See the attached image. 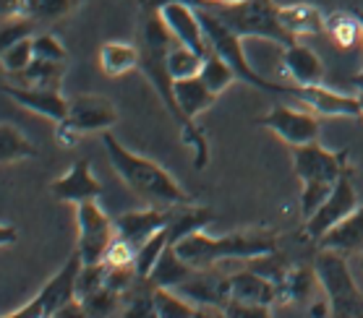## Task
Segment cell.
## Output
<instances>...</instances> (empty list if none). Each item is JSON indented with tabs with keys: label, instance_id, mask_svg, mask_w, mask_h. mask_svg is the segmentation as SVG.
I'll list each match as a JSON object with an SVG mask.
<instances>
[{
	"label": "cell",
	"instance_id": "obj_4",
	"mask_svg": "<svg viewBox=\"0 0 363 318\" xmlns=\"http://www.w3.org/2000/svg\"><path fill=\"white\" fill-rule=\"evenodd\" d=\"M314 269L319 277V287L324 290V297L332 305V316L363 318V293L361 287L355 285L345 253L319 248Z\"/></svg>",
	"mask_w": 363,
	"mask_h": 318
},
{
	"label": "cell",
	"instance_id": "obj_8",
	"mask_svg": "<svg viewBox=\"0 0 363 318\" xmlns=\"http://www.w3.org/2000/svg\"><path fill=\"white\" fill-rule=\"evenodd\" d=\"M76 225H79V243L76 253L82 256L84 263L105 261L108 248L118 237L116 220H110L105 209L99 206L97 198L76 204Z\"/></svg>",
	"mask_w": 363,
	"mask_h": 318
},
{
	"label": "cell",
	"instance_id": "obj_22",
	"mask_svg": "<svg viewBox=\"0 0 363 318\" xmlns=\"http://www.w3.org/2000/svg\"><path fill=\"white\" fill-rule=\"evenodd\" d=\"M316 248H327V251L340 253H355L363 248V206L350 212L345 220H340L327 235L316 243Z\"/></svg>",
	"mask_w": 363,
	"mask_h": 318
},
{
	"label": "cell",
	"instance_id": "obj_21",
	"mask_svg": "<svg viewBox=\"0 0 363 318\" xmlns=\"http://www.w3.org/2000/svg\"><path fill=\"white\" fill-rule=\"evenodd\" d=\"M217 94L204 81L201 76H191V79H178L175 81V102L183 115V123L196 120L199 115L215 105Z\"/></svg>",
	"mask_w": 363,
	"mask_h": 318
},
{
	"label": "cell",
	"instance_id": "obj_45",
	"mask_svg": "<svg viewBox=\"0 0 363 318\" xmlns=\"http://www.w3.org/2000/svg\"><path fill=\"white\" fill-rule=\"evenodd\" d=\"M206 3H209V8H212V6H217V3H223V0H206Z\"/></svg>",
	"mask_w": 363,
	"mask_h": 318
},
{
	"label": "cell",
	"instance_id": "obj_33",
	"mask_svg": "<svg viewBox=\"0 0 363 318\" xmlns=\"http://www.w3.org/2000/svg\"><path fill=\"white\" fill-rule=\"evenodd\" d=\"M34 57H37L34 55V37H26V40H18L13 45H9V47H3L0 60H3V71L6 74L16 76L32 66Z\"/></svg>",
	"mask_w": 363,
	"mask_h": 318
},
{
	"label": "cell",
	"instance_id": "obj_38",
	"mask_svg": "<svg viewBox=\"0 0 363 318\" xmlns=\"http://www.w3.org/2000/svg\"><path fill=\"white\" fill-rule=\"evenodd\" d=\"M105 279H108V263H82V271H79V282H76V295L79 297H86V295L97 293L99 287H105Z\"/></svg>",
	"mask_w": 363,
	"mask_h": 318
},
{
	"label": "cell",
	"instance_id": "obj_37",
	"mask_svg": "<svg viewBox=\"0 0 363 318\" xmlns=\"http://www.w3.org/2000/svg\"><path fill=\"white\" fill-rule=\"evenodd\" d=\"M335 183H319V180H306L303 191H301V212H303V220H308L311 214L319 209V206L330 198Z\"/></svg>",
	"mask_w": 363,
	"mask_h": 318
},
{
	"label": "cell",
	"instance_id": "obj_18",
	"mask_svg": "<svg viewBox=\"0 0 363 318\" xmlns=\"http://www.w3.org/2000/svg\"><path fill=\"white\" fill-rule=\"evenodd\" d=\"M230 300L256 302V305L274 308V302H280V290L272 279H267L264 274H259L248 266V269L230 274Z\"/></svg>",
	"mask_w": 363,
	"mask_h": 318
},
{
	"label": "cell",
	"instance_id": "obj_41",
	"mask_svg": "<svg viewBox=\"0 0 363 318\" xmlns=\"http://www.w3.org/2000/svg\"><path fill=\"white\" fill-rule=\"evenodd\" d=\"M133 261H136V248L128 240H123V237H116L113 245L108 248L105 263H110V266H123V263H133Z\"/></svg>",
	"mask_w": 363,
	"mask_h": 318
},
{
	"label": "cell",
	"instance_id": "obj_13",
	"mask_svg": "<svg viewBox=\"0 0 363 318\" xmlns=\"http://www.w3.org/2000/svg\"><path fill=\"white\" fill-rule=\"evenodd\" d=\"M293 97L306 105L316 115H330V118H363L361 110V94H345V91H335L324 84L314 86H296Z\"/></svg>",
	"mask_w": 363,
	"mask_h": 318
},
{
	"label": "cell",
	"instance_id": "obj_47",
	"mask_svg": "<svg viewBox=\"0 0 363 318\" xmlns=\"http://www.w3.org/2000/svg\"><path fill=\"white\" fill-rule=\"evenodd\" d=\"M358 94H361V91H358ZM361 110H363V94H361Z\"/></svg>",
	"mask_w": 363,
	"mask_h": 318
},
{
	"label": "cell",
	"instance_id": "obj_29",
	"mask_svg": "<svg viewBox=\"0 0 363 318\" xmlns=\"http://www.w3.org/2000/svg\"><path fill=\"white\" fill-rule=\"evenodd\" d=\"M199 308L191 300H186L178 290L170 287H155V316L157 318H186L196 316Z\"/></svg>",
	"mask_w": 363,
	"mask_h": 318
},
{
	"label": "cell",
	"instance_id": "obj_39",
	"mask_svg": "<svg viewBox=\"0 0 363 318\" xmlns=\"http://www.w3.org/2000/svg\"><path fill=\"white\" fill-rule=\"evenodd\" d=\"M34 55L45 57V60H58V63H66V47H63V42L50 32L34 34Z\"/></svg>",
	"mask_w": 363,
	"mask_h": 318
},
{
	"label": "cell",
	"instance_id": "obj_1",
	"mask_svg": "<svg viewBox=\"0 0 363 318\" xmlns=\"http://www.w3.org/2000/svg\"><path fill=\"white\" fill-rule=\"evenodd\" d=\"M102 144L108 152V159L118 178L131 188L136 196H141L147 204L155 206H181L191 204V196L181 188V183L157 162H152L147 157L136 154L110 131H102Z\"/></svg>",
	"mask_w": 363,
	"mask_h": 318
},
{
	"label": "cell",
	"instance_id": "obj_26",
	"mask_svg": "<svg viewBox=\"0 0 363 318\" xmlns=\"http://www.w3.org/2000/svg\"><path fill=\"white\" fill-rule=\"evenodd\" d=\"M63 76H66V63H58V60H45V57H34V63L26 71L16 74L18 84L24 86H45V89H60L63 84Z\"/></svg>",
	"mask_w": 363,
	"mask_h": 318
},
{
	"label": "cell",
	"instance_id": "obj_27",
	"mask_svg": "<svg viewBox=\"0 0 363 318\" xmlns=\"http://www.w3.org/2000/svg\"><path fill=\"white\" fill-rule=\"evenodd\" d=\"M316 282L319 277H316L314 263L311 266H290L280 287V302H306L314 295Z\"/></svg>",
	"mask_w": 363,
	"mask_h": 318
},
{
	"label": "cell",
	"instance_id": "obj_44",
	"mask_svg": "<svg viewBox=\"0 0 363 318\" xmlns=\"http://www.w3.org/2000/svg\"><path fill=\"white\" fill-rule=\"evenodd\" d=\"M353 86L363 94V68H361V71H358V74L353 76Z\"/></svg>",
	"mask_w": 363,
	"mask_h": 318
},
{
	"label": "cell",
	"instance_id": "obj_32",
	"mask_svg": "<svg viewBox=\"0 0 363 318\" xmlns=\"http://www.w3.org/2000/svg\"><path fill=\"white\" fill-rule=\"evenodd\" d=\"M37 157V149L16 125L3 123V164H13L21 159H32Z\"/></svg>",
	"mask_w": 363,
	"mask_h": 318
},
{
	"label": "cell",
	"instance_id": "obj_35",
	"mask_svg": "<svg viewBox=\"0 0 363 318\" xmlns=\"http://www.w3.org/2000/svg\"><path fill=\"white\" fill-rule=\"evenodd\" d=\"M79 0H26V13L24 16L34 18L37 24L42 21H55V18L68 16L76 8Z\"/></svg>",
	"mask_w": 363,
	"mask_h": 318
},
{
	"label": "cell",
	"instance_id": "obj_3",
	"mask_svg": "<svg viewBox=\"0 0 363 318\" xmlns=\"http://www.w3.org/2000/svg\"><path fill=\"white\" fill-rule=\"evenodd\" d=\"M175 251L194 266V269H209L225 261H248L256 256L277 251V243L267 235H248V232H233V235L212 237L204 229L191 232L175 243Z\"/></svg>",
	"mask_w": 363,
	"mask_h": 318
},
{
	"label": "cell",
	"instance_id": "obj_12",
	"mask_svg": "<svg viewBox=\"0 0 363 318\" xmlns=\"http://www.w3.org/2000/svg\"><path fill=\"white\" fill-rule=\"evenodd\" d=\"M118 120V110L108 97L102 94H76L71 97L68 105L66 120H60L63 125H68L71 131H76L79 136L94 131H110Z\"/></svg>",
	"mask_w": 363,
	"mask_h": 318
},
{
	"label": "cell",
	"instance_id": "obj_10",
	"mask_svg": "<svg viewBox=\"0 0 363 318\" xmlns=\"http://www.w3.org/2000/svg\"><path fill=\"white\" fill-rule=\"evenodd\" d=\"M293 170L298 180H319V183H337L345 172H350V154L347 149L342 152H330L319 141L296 147L293 152Z\"/></svg>",
	"mask_w": 363,
	"mask_h": 318
},
{
	"label": "cell",
	"instance_id": "obj_40",
	"mask_svg": "<svg viewBox=\"0 0 363 318\" xmlns=\"http://www.w3.org/2000/svg\"><path fill=\"white\" fill-rule=\"evenodd\" d=\"M34 29H37V21L29 16H18V18L3 21V47H9V45H13V42H18V40L32 37Z\"/></svg>",
	"mask_w": 363,
	"mask_h": 318
},
{
	"label": "cell",
	"instance_id": "obj_36",
	"mask_svg": "<svg viewBox=\"0 0 363 318\" xmlns=\"http://www.w3.org/2000/svg\"><path fill=\"white\" fill-rule=\"evenodd\" d=\"M181 136H183V144L191 149L194 167L204 170L206 162H209V144H206L204 131H201L194 120H189V123H183V125H181Z\"/></svg>",
	"mask_w": 363,
	"mask_h": 318
},
{
	"label": "cell",
	"instance_id": "obj_9",
	"mask_svg": "<svg viewBox=\"0 0 363 318\" xmlns=\"http://www.w3.org/2000/svg\"><path fill=\"white\" fill-rule=\"evenodd\" d=\"M256 125L272 131L274 136H280L293 149L311 144V141H319V131H322L316 113H311L308 107L306 110H296V107L288 105H274L269 113L256 118Z\"/></svg>",
	"mask_w": 363,
	"mask_h": 318
},
{
	"label": "cell",
	"instance_id": "obj_25",
	"mask_svg": "<svg viewBox=\"0 0 363 318\" xmlns=\"http://www.w3.org/2000/svg\"><path fill=\"white\" fill-rule=\"evenodd\" d=\"M141 52L139 45L128 42H105L99 47V68L108 76H123L133 68H139Z\"/></svg>",
	"mask_w": 363,
	"mask_h": 318
},
{
	"label": "cell",
	"instance_id": "obj_31",
	"mask_svg": "<svg viewBox=\"0 0 363 318\" xmlns=\"http://www.w3.org/2000/svg\"><path fill=\"white\" fill-rule=\"evenodd\" d=\"M199 76H201V81L215 91V94H223V91L228 89L235 79H238V76H235V71L228 66V60H223L217 52H209V55L204 57V66H201Z\"/></svg>",
	"mask_w": 363,
	"mask_h": 318
},
{
	"label": "cell",
	"instance_id": "obj_28",
	"mask_svg": "<svg viewBox=\"0 0 363 318\" xmlns=\"http://www.w3.org/2000/svg\"><path fill=\"white\" fill-rule=\"evenodd\" d=\"M332 42L340 45L342 50L355 47L358 42H363V24L358 13H347V11H335L327 16V32Z\"/></svg>",
	"mask_w": 363,
	"mask_h": 318
},
{
	"label": "cell",
	"instance_id": "obj_2",
	"mask_svg": "<svg viewBox=\"0 0 363 318\" xmlns=\"http://www.w3.org/2000/svg\"><path fill=\"white\" fill-rule=\"evenodd\" d=\"M139 71L144 74L152 89L157 91V97L162 99V105L167 107V113L173 115V120L183 125V115L175 102V79L167 68V55L170 47L175 45V37L170 34L167 24L162 21L157 11H144L139 24Z\"/></svg>",
	"mask_w": 363,
	"mask_h": 318
},
{
	"label": "cell",
	"instance_id": "obj_16",
	"mask_svg": "<svg viewBox=\"0 0 363 318\" xmlns=\"http://www.w3.org/2000/svg\"><path fill=\"white\" fill-rule=\"evenodd\" d=\"M50 193L63 204H82V201L99 198L102 183L94 178L89 159H76L66 175H60L50 183Z\"/></svg>",
	"mask_w": 363,
	"mask_h": 318
},
{
	"label": "cell",
	"instance_id": "obj_5",
	"mask_svg": "<svg viewBox=\"0 0 363 318\" xmlns=\"http://www.w3.org/2000/svg\"><path fill=\"white\" fill-rule=\"evenodd\" d=\"M196 11H199L201 24H204L206 42H209L212 52H217L223 60H228V66L235 71L238 81L248 84V86H254V89L267 91V94H293V89H285L280 84H274V81H269V79H264V76L256 74V68L248 63L246 52H243V45H240L243 37H238V34L233 32L230 26L225 24L215 11L212 8H196Z\"/></svg>",
	"mask_w": 363,
	"mask_h": 318
},
{
	"label": "cell",
	"instance_id": "obj_20",
	"mask_svg": "<svg viewBox=\"0 0 363 318\" xmlns=\"http://www.w3.org/2000/svg\"><path fill=\"white\" fill-rule=\"evenodd\" d=\"M277 18L293 37H316L327 32V16L311 3H293L277 6Z\"/></svg>",
	"mask_w": 363,
	"mask_h": 318
},
{
	"label": "cell",
	"instance_id": "obj_14",
	"mask_svg": "<svg viewBox=\"0 0 363 318\" xmlns=\"http://www.w3.org/2000/svg\"><path fill=\"white\" fill-rule=\"evenodd\" d=\"M157 13L162 16V21L167 24L170 34L175 37V42H181L186 47L196 50L201 55H209L212 47L206 42L204 24L199 18V11L194 6H186V3H165L162 8H157Z\"/></svg>",
	"mask_w": 363,
	"mask_h": 318
},
{
	"label": "cell",
	"instance_id": "obj_34",
	"mask_svg": "<svg viewBox=\"0 0 363 318\" xmlns=\"http://www.w3.org/2000/svg\"><path fill=\"white\" fill-rule=\"evenodd\" d=\"M84 308H86V316H94V318H105V316H113L118 310H123V295L116 293V290H110L108 285L99 287L97 293L86 295L82 297Z\"/></svg>",
	"mask_w": 363,
	"mask_h": 318
},
{
	"label": "cell",
	"instance_id": "obj_30",
	"mask_svg": "<svg viewBox=\"0 0 363 318\" xmlns=\"http://www.w3.org/2000/svg\"><path fill=\"white\" fill-rule=\"evenodd\" d=\"M204 66V55L196 52V50L186 47L181 42H175L173 47H170V55H167V68H170V74L173 79H191V76H199Z\"/></svg>",
	"mask_w": 363,
	"mask_h": 318
},
{
	"label": "cell",
	"instance_id": "obj_23",
	"mask_svg": "<svg viewBox=\"0 0 363 318\" xmlns=\"http://www.w3.org/2000/svg\"><path fill=\"white\" fill-rule=\"evenodd\" d=\"M215 212L206 209V206H194V204H181L173 206L170 212V220H167V240L170 245H175L178 240H183L191 232H199V229H206L212 222H215Z\"/></svg>",
	"mask_w": 363,
	"mask_h": 318
},
{
	"label": "cell",
	"instance_id": "obj_42",
	"mask_svg": "<svg viewBox=\"0 0 363 318\" xmlns=\"http://www.w3.org/2000/svg\"><path fill=\"white\" fill-rule=\"evenodd\" d=\"M26 13V0H3V21L18 18Z\"/></svg>",
	"mask_w": 363,
	"mask_h": 318
},
{
	"label": "cell",
	"instance_id": "obj_43",
	"mask_svg": "<svg viewBox=\"0 0 363 318\" xmlns=\"http://www.w3.org/2000/svg\"><path fill=\"white\" fill-rule=\"evenodd\" d=\"M0 243L3 245L16 243V227L11 222H3V227H0Z\"/></svg>",
	"mask_w": 363,
	"mask_h": 318
},
{
	"label": "cell",
	"instance_id": "obj_24",
	"mask_svg": "<svg viewBox=\"0 0 363 318\" xmlns=\"http://www.w3.org/2000/svg\"><path fill=\"white\" fill-rule=\"evenodd\" d=\"M196 271L199 269H194L181 253L175 251V245H167L165 253L160 256V261L155 263V269L149 271L147 279L155 287H170V290H175V287H181L186 279L194 277Z\"/></svg>",
	"mask_w": 363,
	"mask_h": 318
},
{
	"label": "cell",
	"instance_id": "obj_11",
	"mask_svg": "<svg viewBox=\"0 0 363 318\" xmlns=\"http://www.w3.org/2000/svg\"><path fill=\"white\" fill-rule=\"evenodd\" d=\"M358 206L361 204H358V193H355V186H353V170H350L335 183L330 198L306 220L303 235L308 237V240L319 243L340 220H345L347 214L355 212Z\"/></svg>",
	"mask_w": 363,
	"mask_h": 318
},
{
	"label": "cell",
	"instance_id": "obj_6",
	"mask_svg": "<svg viewBox=\"0 0 363 318\" xmlns=\"http://www.w3.org/2000/svg\"><path fill=\"white\" fill-rule=\"evenodd\" d=\"M217 16L230 26L238 37H259V40H269L274 45H293L298 42L293 34L280 24L277 18V3L272 0H246L238 6H212Z\"/></svg>",
	"mask_w": 363,
	"mask_h": 318
},
{
	"label": "cell",
	"instance_id": "obj_17",
	"mask_svg": "<svg viewBox=\"0 0 363 318\" xmlns=\"http://www.w3.org/2000/svg\"><path fill=\"white\" fill-rule=\"evenodd\" d=\"M170 212H173V206H155V204H149L147 209H139V212H123L116 220L118 237L128 240L139 251L149 237L165 227L167 220H170Z\"/></svg>",
	"mask_w": 363,
	"mask_h": 318
},
{
	"label": "cell",
	"instance_id": "obj_19",
	"mask_svg": "<svg viewBox=\"0 0 363 318\" xmlns=\"http://www.w3.org/2000/svg\"><path fill=\"white\" fill-rule=\"evenodd\" d=\"M282 66H285L290 79L296 81V86L324 84V76H327V68H324L322 57L316 55L314 50L298 45V42L282 47Z\"/></svg>",
	"mask_w": 363,
	"mask_h": 318
},
{
	"label": "cell",
	"instance_id": "obj_15",
	"mask_svg": "<svg viewBox=\"0 0 363 318\" xmlns=\"http://www.w3.org/2000/svg\"><path fill=\"white\" fill-rule=\"evenodd\" d=\"M3 94L21 105L24 110H32V113L42 115L52 123L66 120L68 105L71 99H66L60 94V89H45V86H24V84H6L3 86Z\"/></svg>",
	"mask_w": 363,
	"mask_h": 318
},
{
	"label": "cell",
	"instance_id": "obj_7",
	"mask_svg": "<svg viewBox=\"0 0 363 318\" xmlns=\"http://www.w3.org/2000/svg\"><path fill=\"white\" fill-rule=\"evenodd\" d=\"M82 256L74 253L63 266H60L52 277L48 279V285L42 287L40 293L34 295L32 300L21 305V308L11 310L3 318H52L58 316V310L71 302L76 295V282H79V271H82Z\"/></svg>",
	"mask_w": 363,
	"mask_h": 318
},
{
	"label": "cell",
	"instance_id": "obj_46",
	"mask_svg": "<svg viewBox=\"0 0 363 318\" xmlns=\"http://www.w3.org/2000/svg\"><path fill=\"white\" fill-rule=\"evenodd\" d=\"M358 18H361V24H363V11H358Z\"/></svg>",
	"mask_w": 363,
	"mask_h": 318
}]
</instances>
